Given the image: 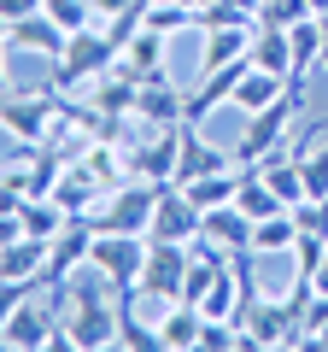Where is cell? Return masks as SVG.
Returning a JSON list of instances; mask_svg holds the SVG:
<instances>
[{
  "label": "cell",
  "mask_w": 328,
  "mask_h": 352,
  "mask_svg": "<svg viewBox=\"0 0 328 352\" xmlns=\"http://www.w3.org/2000/svg\"><path fill=\"white\" fill-rule=\"evenodd\" d=\"M106 294H112V282H106L94 264H82L71 276V317H59L53 346H76V352L117 346V305L106 300Z\"/></svg>",
  "instance_id": "cell-1"
},
{
  "label": "cell",
  "mask_w": 328,
  "mask_h": 352,
  "mask_svg": "<svg viewBox=\"0 0 328 352\" xmlns=\"http://www.w3.org/2000/svg\"><path fill=\"white\" fill-rule=\"evenodd\" d=\"M159 188L164 182H147V176H129V182H117V188L100 194V206H94V229L100 235H147L152 223V206H159Z\"/></svg>",
  "instance_id": "cell-2"
},
{
  "label": "cell",
  "mask_w": 328,
  "mask_h": 352,
  "mask_svg": "<svg viewBox=\"0 0 328 352\" xmlns=\"http://www.w3.org/2000/svg\"><path fill=\"white\" fill-rule=\"evenodd\" d=\"M89 264L112 282L117 300H141V270H147V235H100L94 229Z\"/></svg>",
  "instance_id": "cell-3"
},
{
  "label": "cell",
  "mask_w": 328,
  "mask_h": 352,
  "mask_svg": "<svg viewBox=\"0 0 328 352\" xmlns=\"http://www.w3.org/2000/svg\"><path fill=\"white\" fill-rule=\"evenodd\" d=\"M65 100L59 88H30V94H6V112H0V135H12L18 147H41L47 129L59 124Z\"/></svg>",
  "instance_id": "cell-4"
},
{
  "label": "cell",
  "mask_w": 328,
  "mask_h": 352,
  "mask_svg": "<svg viewBox=\"0 0 328 352\" xmlns=\"http://www.w3.org/2000/svg\"><path fill=\"white\" fill-rule=\"evenodd\" d=\"M299 106H305L299 94H281L276 106H264V112H253V118H246V129H240V141L229 147V153H235V164H258L264 153H276L281 141H288V124L299 118Z\"/></svg>",
  "instance_id": "cell-5"
},
{
  "label": "cell",
  "mask_w": 328,
  "mask_h": 352,
  "mask_svg": "<svg viewBox=\"0 0 328 352\" xmlns=\"http://www.w3.org/2000/svg\"><path fill=\"white\" fill-rule=\"evenodd\" d=\"M188 258H194V252L182 247V241H152V235H147V270H141V300L176 305V300H182V282H188Z\"/></svg>",
  "instance_id": "cell-6"
},
{
  "label": "cell",
  "mask_w": 328,
  "mask_h": 352,
  "mask_svg": "<svg viewBox=\"0 0 328 352\" xmlns=\"http://www.w3.org/2000/svg\"><path fill=\"white\" fill-rule=\"evenodd\" d=\"M200 206H194V194L182 188V182H164L159 188V206H152V223H147V235L152 241H182L188 247L194 235H200Z\"/></svg>",
  "instance_id": "cell-7"
},
{
  "label": "cell",
  "mask_w": 328,
  "mask_h": 352,
  "mask_svg": "<svg viewBox=\"0 0 328 352\" xmlns=\"http://www.w3.org/2000/svg\"><path fill=\"white\" fill-rule=\"evenodd\" d=\"M89 247H94V217L76 212L71 223L47 241V270H41V276H47V288H59L65 276H76V270L89 264Z\"/></svg>",
  "instance_id": "cell-8"
},
{
  "label": "cell",
  "mask_w": 328,
  "mask_h": 352,
  "mask_svg": "<svg viewBox=\"0 0 328 352\" xmlns=\"http://www.w3.org/2000/svg\"><path fill=\"white\" fill-rule=\"evenodd\" d=\"M182 129L188 124H170V129H152L141 147H129V176H147V182H176V159H182Z\"/></svg>",
  "instance_id": "cell-9"
},
{
  "label": "cell",
  "mask_w": 328,
  "mask_h": 352,
  "mask_svg": "<svg viewBox=\"0 0 328 352\" xmlns=\"http://www.w3.org/2000/svg\"><path fill=\"white\" fill-rule=\"evenodd\" d=\"M182 112H188V94H182V88L170 82V71H159V76H141L135 124H147V129H170V124H182Z\"/></svg>",
  "instance_id": "cell-10"
},
{
  "label": "cell",
  "mask_w": 328,
  "mask_h": 352,
  "mask_svg": "<svg viewBox=\"0 0 328 352\" xmlns=\"http://www.w3.org/2000/svg\"><path fill=\"white\" fill-rule=\"evenodd\" d=\"M53 311L47 305L36 300V294H30L24 305H18L12 317H6V323H0V346H18V352H41V346H53Z\"/></svg>",
  "instance_id": "cell-11"
},
{
  "label": "cell",
  "mask_w": 328,
  "mask_h": 352,
  "mask_svg": "<svg viewBox=\"0 0 328 352\" xmlns=\"http://www.w3.org/2000/svg\"><path fill=\"white\" fill-rule=\"evenodd\" d=\"M6 41H12V47H24V53H41V59H59L65 41H71V30H65L47 6H41V12L12 18V24H6Z\"/></svg>",
  "instance_id": "cell-12"
},
{
  "label": "cell",
  "mask_w": 328,
  "mask_h": 352,
  "mask_svg": "<svg viewBox=\"0 0 328 352\" xmlns=\"http://www.w3.org/2000/svg\"><path fill=\"white\" fill-rule=\"evenodd\" d=\"M135 100H141V71H129L124 59H117L112 71H100V76H94V94H89V106L135 118Z\"/></svg>",
  "instance_id": "cell-13"
},
{
  "label": "cell",
  "mask_w": 328,
  "mask_h": 352,
  "mask_svg": "<svg viewBox=\"0 0 328 352\" xmlns=\"http://www.w3.org/2000/svg\"><path fill=\"white\" fill-rule=\"evenodd\" d=\"M253 30L258 24H229V30H200V76L205 71H223V65H235V59H246L253 53Z\"/></svg>",
  "instance_id": "cell-14"
},
{
  "label": "cell",
  "mask_w": 328,
  "mask_h": 352,
  "mask_svg": "<svg viewBox=\"0 0 328 352\" xmlns=\"http://www.w3.org/2000/svg\"><path fill=\"white\" fill-rule=\"evenodd\" d=\"M200 235L211 241V247H223V252H240V247H253V217L240 212L235 200H229V206H211V212L200 217Z\"/></svg>",
  "instance_id": "cell-15"
},
{
  "label": "cell",
  "mask_w": 328,
  "mask_h": 352,
  "mask_svg": "<svg viewBox=\"0 0 328 352\" xmlns=\"http://www.w3.org/2000/svg\"><path fill=\"white\" fill-rule=\"evenodd\" d=\"M281 94H288V76H276V71H258V65H253V71H246V76L235 82L229 106H235L240 118H253V112H264V106H276Z\"/></svg>",
  "instance_id": "cell-16"
},
{
  "label": "cell",
  "mask_w": 328,
  "mask_h": 352,
  "mask_svg": "<svg viewBox=\"0 0 328 352\" xmlns=\"http://www.w3.org/2000/svg\"><path fill=\"white\" fill-rule=\"evenodd\" d=\"M235 164V153H223V147H211V141H200L194 129H182V159H176V182L188 188V182H200V176H211V170H229Z\"/></svg>",
  "instance_id": "cell-17"
},
{
  "label": "cell",
  "mask_w": 328,
  "mask_h": 352,
  "mask_svg": "<svg viewBox=\"0 0 328 352\" xmlns=\"http://www.w3.org/2000/svg\"><path fill=\"white\" fill-rule=\"evenodd\" d=\"M200 329H205V311L188 305V300H176V305H164V317H159V346L188 352V346H200Z\"/></svg>",
  "instance_id": "cell-18"
},
{
  "label": "cell",
  "mask_w": 328,
  "mask_h": 352,
  "mask_svg": "<svg viewBox=\"0 0 328 352\" xmlns=\"http://www.w3.org/2000/svg\"><path fill=\"white\" fill-rule=\"evenodd\" d=\"M293 241H299V217H293V212H270V217L253 223V247L264 252V258H288Z\"/></svg>",
  "instance_id": "cell-19"
},
{
  "label": "cell",
  "mask_w": 328,
  "mask_h": 352,
  "mask_svg": "<svg viewBox=\"0 0 328 352\" xmlns=\"http://www.w3.org/2000/svg\"><path fill=\"white\" fill-rule=\"evenodd\" d=\"M100 194H106V188H100V182H94V176L82 170L76 159H71V164H65V176H59V188H53V200H59L65 212L76 217V212H94V206H100Z\"/></svg>",
  "instance_id": "cell-20"
},
{
  "label": "cell",
  "mask_w": 328,
  "mask_h": 352,
  "mask_svg": "<svg viewBox=\"0 0 328 352\" xmlns=\"http://www.w3.org/2000/svg\"><path fill=\"white\" fill-rule=\"evenodd\" d=\"M164 59H170V36H159V30H147V24H141L135 36H129V47H124V65L141 71V76H159Z\"/></svg>",
  "instance_id": "cell-21"
},
{
  "label": "cell",
  "mask_w": 328,
  "mask_h": 352,
  "mask_svg": "<svg viewBox=\"0 0 328 352\" xmlns=\"http://www.w3.org/2000/svg\"><path fill=\"white\" fill-rule=\"evenodd\" d=\"M235 206L253 217V223H258V217H270V212H288V206L276 200V188L264 182V170H258V164H240V194H235Z\"/></svg>",
  "instance_id": "cell-22"
},
{
  "label": "cell",
  "mask_w": 328,
  "mask_h": 352,
  "mask_svg": "<svg viewBox=\"0 0 328 352\" xmlns=\"http://www.w3.org/2000/svg\"><path fill=\"white\" fill-rule=\"evenodd\" d=\"M253 65H258V71L288 76V71H293V41H288V30L258 24V30H253Z\"/></svg>",
  "instance_id": "cell-23"
},
{
  "label": "cell",
  "mask_w": 328,
  "mask_h": 352,
  "mask_svg": "<svg viewBox=\"0 0 328 352\" xmlns=\"http://www.w3.org/2000/svg\"><path fill=\"white\" fill-rule=\"evenodd\" d=\"M188 194H194V206L200 212H211V206H229L240 194V164H229V170H211V176H200V182H188Z\"/></svg>",
  "instance_id": "cell-24"
},
{
  "label": "cell",
  "mask_w": 328,
  "mask_h": 352,
  "mask_svg": "<svg viewBox=\"0 0 328 352\" xmlns=\"http://www.w3.org/2000/svg\"><path fill=\"white\" fill-rule=\"evenodd\" d=\"M323 258H328V241H323V235H311V229H299V241H293V252H288L293 282H311L316 270H323Z\"/></svg>",
  "instance_id": "cell-25"
},
{
  "label": "cell",
  "mask_w": 328,
  "mask_h": 352,
  "mask_svg": "<svg viewBox=\"0 0 328 352\" xmlns=\"http://www.w3.org/2000/svg\"><path fill=\"white\" fill-rule=\"evenodd\" d=\"M235 305H240V276L223 264V270H217V282H211V294L200 300V311H205V317H235Z\"/></svg>",
  "instance_id": "cell-26"
},
{
  "label": "cell",
  "mask_w": 328,
  "mask_h": 352,
  "mask_svg": "<svg viewBox=\"0 0 328 352\" xmlns=\"http://www.w3.org/2000/svg\"><path fill=\"white\" fill-rule=\"evenodd\" d=\"M299 18H316L305 0H264V6H258V24H270V30H293Z\"/></svg>",
  "instance_id": "cell-27"
},
{
  "label": "cell",
  "mask_w": 328,
  "mask_h": 352,
  "mask_svg": "<svg viewBox=\"0 0 328 352\" xmlns=\"http://www.w3.org/2000/svg\"><path fill=\"white\" fill-rule=\"evenodd\" d=\"M229 24H258L240 0H211V6H200V30H229Z\"/></svg>",
  "instance_id": "cell-28"
},
{
  "label": "cell",
  "mask_w": 328,
  "mask_h": 352,
  "mask_svg": "<svg viewBox=\"0 0 328 352\" xmlns=\"http://www.w3.org/2000/svg\"><path fill=\"white\" fill-rule=\"evenodd\" d=\"M47 12L59 18L65 30H89L94 24V6H89V0H47Z\"/></svg>",
  "instance_id": "cell-29"
},
{
  "label": "cell",
  "mask_w": 328,
  "mask_h": 352,
  "mask_svg": "<svg viewBox=\"0 0 328 352\" xmlns=\"http://www.w3.org/2000/svg\"><path fill=\"white\" fill-rule=\"evenodd\" d=\"M293 217H299V229H311V235L328 241V194H323V200H299V206H293Z\"/></svg>",
  "instance_id": "cell-30"
},
{
  "label": "cell",
  "mask_w": 328,
  "mask_h": 352,
  "mask_svg": "<svg viewBox=\"0 0 328 352\" xmlns=\"http://www.w3.org/2000/svg\"><path fill=\"white\" fill-rule=\"evenodd\" d=\"M89 6H94V24L106 30V24H112L117 12H129V6H135V0H89Z\"/></svg>",
  "instance_id": "cell-31"
},
{
  "label": "cell",
  "mask_w": 328,
  "mask_h": 352,
  "mask_svg": "<svg viewBox=\"0 0 328 352\" xmlns=\"http://www.w3.org/2000/svg\"><path fill=\"white\" fill-rule=\"evenodd\" d=\"M24 235V223H18V212H0V247H6V241H18Z\"/></svg>",
  "instance_id": "cell-32"
},
{
  "label": "cell",
  "mask_w": 328,
  "mask_h": 352,
  "mask_svg": "<svg viewBox=\"0 0 328 352\" xmlns=\"http://www.w3.org/2000/svg\"><path fill=\"white\" fill-rule=\"evenodd\" d=\"M311 288H316V294H323V300H328V258H323V270H316V276H311Z\"/></svg>",
  "instance_id": "cell-33"
},
{
  "label": "cell",
  "mask_w": 328,
  "mask_h": 352,
  "mask_svg": "<svg viewBox=\"0 0 328 352\" xmlns=\"http://www.w3.org/2000/svg\"><path fill=\"white\" fill-rule=\"evenodd\" d=\"M316 71H328V12H323V53H316Z\"/></svg>",
  "instance_id": "cell-34"
},
{
  "label": "cell",
  "mask_w": 328,
  "mask_h": 352,
  "mask_svg": "<svg viewBox=\"0 0 328 352\" xmlns=\"http://www.w3.org/2000/svg\"><path fill=\"white\" fill-rule=\"evenodd\" d=\"M305 6H311V12H316V18H323V12H328V0H305Z\"/></svg>",
  "instance_id": "cell-35"
},
{
  "label": "cell",
  "mask_w": 328,
  "mask_h": 352,
  "mask_svg": "<svg viewBox=\"0 0 328 352\" xmlns=\"http://www.w3.org/2000/svg\"><path fill=\"white\" fill-rule=\"evenodd\" d=\"M0 47H6V36H0ZM0 94H6V65H0Z\"/></svg>",
  "instance_id": "cell-36"
},
{
  "label": "cell",
  "mask_w": 328,
  "mask_h": 352,
  "mask_svg": "<svg viewBox=\"0 0 328 352\" xmlns=\"http://www.w3.org/2000/svg\"><path fill=\"white\" fill-rule=\"evenodd\" d=\"M0 36H6V18H0Z\"/></svg>",
  "instance_id": "cell-37"
}]
</instances>
